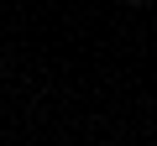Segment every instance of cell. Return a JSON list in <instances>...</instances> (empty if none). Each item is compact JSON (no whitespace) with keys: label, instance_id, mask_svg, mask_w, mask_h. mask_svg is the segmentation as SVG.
Listing matches in <instances>:
<instances>
[{"label":"cell","instance_id":"6da1fadb","mask_svg":"<svg viewBox=\"0 0 157 146\" xmlns=\"http://www.w3.org/2000/svg\"><path fill=\"white\" fill-rule=\"evenodd\" d=\"M136 5H141V0H136Z\"/></svg>","mask_w":157,"mask_h":146}]
</instances>
